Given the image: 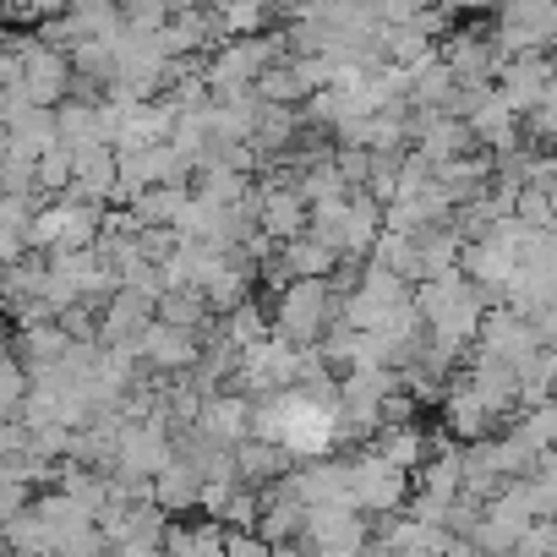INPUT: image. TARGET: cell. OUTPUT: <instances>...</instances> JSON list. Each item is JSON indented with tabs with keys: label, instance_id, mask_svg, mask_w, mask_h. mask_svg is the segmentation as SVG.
Wrapping results in <instances>:
<instances>
[{
	"label": "cell",
	"instance_id": "1",
	"mask_svg": "<svg viewBox=\"0 0 557 557\" xmlns=\"http://www.w3.org/2000/svg\"><path fill=\"white\" fill-rule=\"evenodd\" d=\"M405 492H410V470L388 465L377 448L345 459V497H350V508H361V513H399Z\"/></svg>",
	"mask_w": 557,
	"mask_h": 557
},
{
	"label": "cell",
	"instance_id": "2",
	"mask_svg": "<svg viewBox=\"0 0 557 557\" xmlns=\"http://www.w3.org/2000/svg\"><path fill=\"white\" fill-rule=\"evenodd\" d=\"M552 77H557V66H552L546 55H513V61H503V72H497V94H503V104H508L513 115H530V110L541 104V94L552 88Z\"/></svg>",
	"mask_w": 557,
	"mask_h": 557
},
{
	"label": "cell",
	"instance_id": "3",
	"mask_svg": "<svg viewBox=\"0 0 557 557\" xmlns=\"http://www.w3.org/2000/svg\"><path fill=\"white\" fill-rule=\"evenodd\" d=\"M137 350H143L153 367H186V361H191V339H186L175 323H159V329H148V334L137 339Z\"/></svg>",
	"mask_w": 557,
	"mask_h": 557
},
{
	"label": "cell",
	"instance_id": "4",
	"mask_svg": "<svg viewBox=\"0 0 557 557\" xmlns=\"http://www.w3.org/2000/svg\"><path fill=\"white\" fill-rule=\"evenodd\" d=\"M513 437H524L535 454H552V448H557V399H541V405H530V410L519 416Z\"/></svg>",
	"mask_w": 557,
	"mask_h": 557
},
{
	"label": "cell",
	"instance_id": "5",
	"mask_svg": "<svg viewBox=\"0 0 557 557\" xmlns=\"http://www.w3.org/2000/svg\"><path fill=\"white\" fill-rule=\"evenodd\" d=\"M224 557H278V546L262 541V535H251V530H230L224 535Z\"/></svg>",
	"mask_w": 557,
	"mask_h": 557
}]
</instances>
